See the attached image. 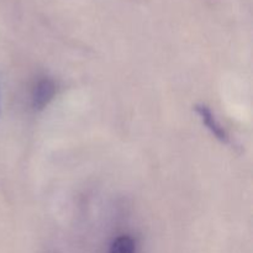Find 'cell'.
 Instances as JSON below:
<instances>
[{
  "label": "cell",
  "instance_id": "6da1fadb",
  "mask_svg": "<svg viewBox=\"0 0 253 253\" xmlns=\"http://www.w3.org/2000/svg\"><path fill=\"white\" fill-rule=\"evenodd\" d=\"M195 113L198 114V116L200 118L202 123L207 126L208 130L215 136L219 141L224 143H229L230 137L227 131L225 130L224 126L220 124V121L217 120L216 116L214 115L211 110H210L209 106L204 105V104H198L195 105Z\"/></svg>",
  "mask_w": 253,
  "mask_h": 253
},
{
  "label": "cell",
  "instance_id": "7a4b0ae2",
  "mask_svg": "<svg viewBox=\"0 0 253 253\" xmlns=\"http://www.w3.org/2000/svg\"><path fill=\"white\" fill-rule=\"evenodd\" d=\"M56 83L49 78L39 81L32 91V105L36 110H43L56 95Z\"/></svg>",
  "mask_w": 253,
  "mask_h": 253
},
{
  "label": "cell",
  "instance_id": "3957f363",
  "mask_svg": "<svg viewBox=\"0 0 253 253\" xmlns=\"http://www.w3.org/2000/svg\"><path fill=\"white\" fill-rule=\"evenodd\" d=\"M135 241L128 235L116 237L110 246V253H135Z\"/></svg>",
  "mask_w": 253,
  "mask_h": 253
}]
</instances>
